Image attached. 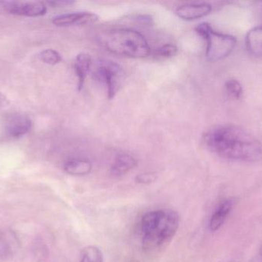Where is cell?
<instances>
[{"mask_svg": "<svg viewBox=\"0 0 262 262\" xmlns=\"http://www.w3.org/2000/svg\"><path fill=\"white\" fill-rule=\"evenodd\" d=\"M206 147L219 156L243 163L262 160V143L249 131L235 125H222L203 135Z\"/></svg>", "mask_w": 262, "mask_h": 262, "instance_id": "cell-1", "label": "cell"}, {"mask_svg": "<svg viewBox=\"0 0 262 262\" xmlns=\"http://www.w3.org/2000/svg\"><path fill=\"white\" fill-rule=\"evenodd\" d=\"M180 226V216L170 209L151 211L143 215L140 230L145 249H156L172 239Z\"/></svg>", "mask_w": 262, "mask_h": 262, "instance_id": "cell-2", "label": "cell"}, {"mask_svg": "<svg viewBox=\"0 0 262 262\" xmlns=\"http://www.w3.org/2000/svg\"><path fill=\"white\" fill-rule=\"evenodd\" d=\"M102 40L106 49L115 55L143 58L150 54V47L145 37L134 29H112L103 36Z\"/></svg>", "mask_w": 262, "mask_h": 262, "instance_id": "cell-3", "label": "cell"}, {"mask_svg": "<svg viewBox=\"0 0 262 262\" xmlns=\"http://www.w3.org/2000/svg\"><path fill=\"white\" fill-rule=\"evenodd\" d=\"M195 32L206 42V58L211 62L224 59L229 56L236 46V38L232 35L220 33L207 23H200Z\"/></svg>", "mask_w": 262, "mask_h": 262, "instance_id": "cell-4", "label": "cell"}, {"mask_svg": "<svg viewBox=\"0 0 262 262\" xmlns=\"http://www.w3.org/2000/svg\"><path fill=\"white\" fill-rule=\"evenodd\" d=\"M95 75L106 86L109 99L115 98L124 77L122 67L115 62L101 61L97 65Z\"/></svg>", "mask_w": 262, "mask_h": 262, "instance_id": "cell-5", "label": "cell"}, {"mask_svg": "<svg viewBox=\"0 0 262 262\" xmlns=\"http://www.w3.org/2000/svg\"><path fill=\"white\" fill-rule=\"evenodd\" d=\"M3 6L9 13L25 16H40L47 12V7L41 2H7Z\"/></svg>", "mask_w": 262, "mask_h": 262, "instance_id": "cell-6", "label": "cell"}, {"mask_svg": "<svg viewBox=\"0 0 262 262\" xmlns=\"http://www.w3.org/2000/svg\"><path fill=\"white\" fill-rule=\"evenodd\" d=\"M99 20L97 14L91 12H78L63 14L54 17L52 23L56 26H84L92 24Z\"/></svg>", "mask_w": 262, "mask_h": 262, "instance_id": "cell-7", "label": "cell"}, {"mask_svg": "<svg viewBox=\"0 0 262 262\" xmlns=\"http://www.w3.org/2000/svg\"><path fill=\"white\" fill-rule=\"evenodd\" d=\"M212 9V5L208 3H189L179 6L176 9V15L182 19L192 21L206 16Z\"/></svg>", "mask_w": 262, "mask_h": 262, "instance_id": "cell-8", "label": "cell"}, {"mask_svg": "<svg viewBox=\"0 0 262 262\" xmlns=\"http://www.w3.org/2000/svg\"><path fill=\"white\" fill-rule=\"evenodd\" d=\"M32 127V122L29 117L16 115L11 117L7 123L6 129L10 136L14 138L23 136L29 132Z\"/></svg>", "mask_w": 262, "mask_h": 262, "instance_id": "cell-9", "label": "cell"}, {"mask_svg": "<svg viewBox=\"0 0 262 262\" xmlns=\"http://www.w3.org/2000/svg\"><path fill=\"white\" fill-rule=\"evenodd\" d=\"M235 203V200L234 198H228L218 206V208L212 214L210 221H209V228H210L211 231L215 232L221 228L228 215L233 209Z\"/></svg>", "mask_w": 262, "mask_h": 262, "instance_id": "cell-10", "label": "cell"}, {"mask_svg": "<svg viewBox=\"0 0 262 262\" xmlns=\"http://www.w3.org/2000/svg\"><path fill=\"white\" fill-rule=\"evenodd\" d=\"M137 166V161L134 157L127 154H122L115 158L111 166L110 173L114 177L122 176Z\"/></svg>", "mask_w": 262, "mask_h": 262, "instance_id": "cell-11", "label": "cell"}, {"mask_svg": "<svg viewBox=\"0 0 262 262\" xmlns=\"http://www.w3.org/2000/svg\"><path fill=\"white\" fill-rule=\"evenodd\" d=\"M92 66V58L86 52H81L76 56L75 63V74L78 77V90H81L84 86V82L88 74L90 72Z\"/></svg>", "mask_w": 262, "mask_h": 262, "instance_id": "cell-12", "label": "cell"}, {"mask_svg": "<svg viewBox=\"0 0 262 262\" xmlns=\"http://www.w3.org/2000/svg\"><path fill=\"white\" fill-rule=\"evenodd\" d=\"M248 51L255 56L262 55V26L249 31L246 37Z\"/></svg>", "mask_w": 262, "mask_h": 262, "instance_id": "cell-13", "label": "cell"}, {"mask_svg": "<svg viewBox=\"0 0 262 262\" xmlns=\"http://www.w3.org/2000/svg\"><path fill=\"white\" fill-rule=\"evenodd\" d=\"M92 164L90 161L82 158H73L64 164V170L69 175H85L92 172Z\"/></svg>", "mask_w": 262, "mask_h": 262, "instance_id": "cell-14", "label": "cell"}, {"mask_svg": "<svg viewBox=\"0 0 262 262\" xmlns=\"http://www.w3.org/2000/svg\"><path fill=\"white\" fill-rule=\"evenodd\" d=\"M80 262H104L102 252L96 246H88L81 252Z\"/></svg>", "mask_w": 262, "mask_h": 262, "instance_id": "cell-15", "label": "cell"}, {"mask_svg": "<svg viewBox=\"0 0 262 262\" xmlns=\"http://www.w3.org/2000/svg\"><path fill=\"white\" fill-rule=\"evenodd\" d=\"M226 93L230 98L240 99L243 95V88L240 82L235 78L228 80L225 85Z\"/></svg>", "mask_w": 262, "mask_h": 262, "instance_id": "cell-16", "label": "cell"}, {"mask_svg": "<svg viewBox=\"0 0 262 262\" xmlns=\"http://www.w3.org/2000/svg\"><path fill=\"white\" fill-rule=\"evenodd\" d=\"M40 58L45 63L49 65H56L61 61L62 58L59 52L54 49H46L40 53Z\"/></svg>", "mask_w": 262, "mask_h": 262, "instance_id": "cell-17", "label": "cell"}, {"mask_svg": "<svg viewBox=\"0 0 262 262\" xmlns=\"http://www.w3.org/2000/svg\"><path fill=\"white\" fill-rule=\"evenodd\" d=\"M178 52V48L173 44H165L156 51V55L160 58H171Z\"/></svg>", "mask_w": 262, "mask_h": 262, "instance_id": "cell-18", "label": "cell"}, {"mask_svg": "<svg viewBox=\"0 0 262 262\" xmlns=\"http://www.w3.org/2000/svg\"><path fill=\"white\" fill-rule=\"evenodd\" d=\"M157 176L155 173L152 172H146V173L140 174L136 177V181L140 184H149L155 181Z\"/></svg>", "mask_w": 262, "mask_h": 262, "instance_id": "cell-19", "label": "cell"}, {"mask_svg": "<svg viewBox=\"0 0 262 262\" xmlns=\"http://www.w3.org/2000/svg\"><path fill=\"white\" fill-rule=\"evenodd\" d=\"M10 255V248L4 240L0 238V259H5Z\"/></svg>", "mask_w": 262, "mask_h": 262, "instance_id": "cell-20", "label": "cell"}, {"mask_svg": "<svg viewBox=\"0 0 262 262\" xmlns=\"http://www.w3.org/2000/svg\"><path fill=\"white\" fill-rule=\"evenodd\" d=\"M49 4L53 7H63V6H72L75 4V2L69 1V0H58V1L49 2Z\"/></svg>", "mask_w": 262, "mask_h": 262, "instance_id": "cell-21", "label": "cell"}, {"mask_svg": "<svg viewBox=\"0 0 262 262\" xmlns=\"http://www.w3.org/2000/svg\"><path fill=\"white\" fill-rule=\"evenodd\" d=\"M260 255H261L262 258V246L261 247V249H260Z\"/></svg>", "mask_w": 262, "mask_h": 262, "instance_id": "cell-22", "label": "cell"}, {"mask_svg": "<svg viewBox=\"0 0 262 262\" xmlns=\"http://www.w3.org/2000/svg\"><path fill=\"white\" fill-rule=\"evenodd\" d=\"M3 103V98H0V104Z\"/></svg>", "mask_w": 262, "mask_h": 262, "instance_id": "cell-23", "label": "cell"}]
</instances>
